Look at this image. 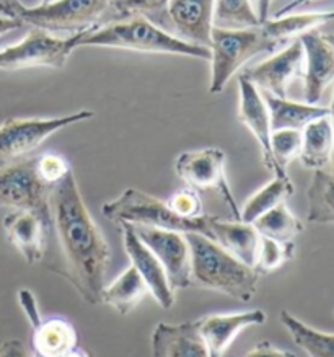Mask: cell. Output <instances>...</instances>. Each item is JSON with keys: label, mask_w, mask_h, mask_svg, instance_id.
<instances>
[{"label": "cell", "mask_w": 334, "mask_h": 357, "mask_svg": "<svg viewBox=\"0 0 334 357\" xmlns=\"http://www.w3.org/2000/svg\"><path fill=\"white\" fill-rule=\"evenodd\" d=\"M238 121L253 134L256 142H258L266 170L273 173L274 176H289L282 175L273 160V153H271L273 128H271L269 111L263 95L243 75L238 77Z\"/></svg>", "instance_id": "obj_16"}, {"label": "cell", "mask_w": 334, "mask_h": 357, "mask_svg": "<svg viewBox=\"0 0 334 357\" xmlns=\"http://www.w3.org/2000/svg\"><path fill=\"white\" fill-rule=\"evenodd\" d=\"M227 155L222 149L206 147L181 153L175 162V173L186 186L196 191H212L229 206L231 219L240 220V206L225 175Z\"/></svg>", "instance_id": "obj_10"}, {"label": "cell", "mask_w": 334, "mask_h": 357, "mask_svg": "<svg viewBox=\"0 0 334 357\" xmlns=\"http://www.w3.org/2000/svg\"><path fill=\"white\" fill-rule=\"evenodd\" d=\"M271 6H273V0H258V12H256V13H258L261 25L269 20Z\"/></svg>", "instance_id": "obj_41"}, {"label": "cell", "mask_w": 334, "mask_h": 357, "mask_svg": "<svg viewBox=\"0 0 334 357\" xmlns=\"http://www.w3.org/2000/svg\"><path fill=\"white\" fill-rule=\"evenodd\" d=\"M50 214L51 231L56 234L61 255V266L56 273L69 281L86 303L98 305L111 252L85 204L74 172L52 186Z\"/></svg>", "instance_id": "obj_1"}, {"label": "cell", "mask_w": 334, "mask_h": 357, "mask_svg": "<svg viewBox=\"0 0 334 357\" xmlns=\"http://www.w3.org/2000/svg\"><path fill=\"white\" fill-rule=\"evenodd\" d=\"M147 294L149 289L144 279L135 271V268L129 264L114 281L106 284L101 292V303L126 317L144 301Z\"/></svg>", "instance_id": "obj_24"}, {"label": "cell", "mask_w": 334, "mask_h": 357, "mask_svg": "<svg viewBox=\"0 0 334 357\" xmlns=\"http://www.w3.org/2000/svg\"><path fill=\"white\" fill-rule=\"evenodd\" d=\"M62 357H93V354H91L90 351L82 349V347L77 346L75 349H72L70 352H67V354H64Z\"/></svg>", "instance_id": "obj_43"}, {"label": "cell", "mask_w": 334, "mask_h": 357, "mask_svg": "<svg viewBox=\"0 0 334 357\" xmlns=\"http://www.w3.org/2000/svg\"><path fill=\"white\" fill-rule=\"evenodd\" d=\"M261 95H263L266 106H268L273 131H278V129H297V131H302L307 124L314 121V119L328 116L326 106L297 103V101L278 98V96L263 93V91H261Z\"/></svg>", "instance_id": "obj_23"}, {"label": "cell", "mask_w": 334, "mask_h": 357, "mask_svg": "<svg viewBox=\"0 0 334 357\" xmlns=\"http://www.w3.org/2000/svg\"><path fill=\"white\" fill-rule=\"evenodd\" d=\"M323 36H324V40H326L334 50V33H326V35H323Z\"/></svg>", "instance_id": "obj_44"}, {"label": "cell", "mask_w": 334, "mask_h": 357, "mask_svg": "<svg viewBox=\"0 0 334 357\" xmlns=\"http://www.w3.org/2000/svg\"><path fill=\"white\" fill-rule=\"evenodd\" d=\"M302 146V131L297 129H278L271 134V153L278 170L287 175V167L294 158L298 157Z\"/></svg>", "instance_id": "obj_32"}, {"label": "cell", "mask_w": 334, "mask_h": 357, "mask_svg": "<svg viewBox=\"0 0 334 357\" xmlns=\"http://www.w3.org/2000/svg\"><path fill=\"white\" fill-rule=\"evenodd\" d=\"M23 3L20 0H0V17L17 18ZM18 20V18H17Z\"/></svg>", "instance_id": "obj_38"}, {"label": "cell", "mask_w": 334, "mask_h": 357, "mask_svg": "<svg viewBox=\"0 0 334 357\" xmlns=\"http://www.w3.org/2000/svg\"><path fill=\"white\" fill-rule=\"evenodd\" d=\"M170 0H109V7L101 23L126 20L132 17H144L155 25H165L168 22L167 7Z\"/></svg>", "instance_id": "obj_30"}, {"label": "cell", "mask_w": 334, "mask_h": 357, "mask_svg": "<svg viewBox=\"0 0 334 357\" xmlns=\"http://www.w3.org/2000/svg\"><path fill=\"white\" fill-rule=\"evenodd\" d=\"M253 225L261 236L280 243L294 242L295 236L303 231L302 220L289 209L285 202L258 217Z\"/></svg>", "instance_id": "obj_29"}, {"label": "cell", "mask_w": 334, "mask_h": 357, "mask_svg": "<svg viewBox=\"0 0 334 357\" xmlns=\"http://www.w3.org/2000/svg\"><path fill=\"white\" fill-rule=\"evenodd\" d=\"M279 318L292 341L308 357H334V333L317 330L289 310L280 312Z\"/></svg>", "instance_id": "obj_26"}, {"label": "cell", "mask_w": 334, "mask_h": 357, "mask_svg": "<svg viewBox=\"0 0 334 357\" xmlns=\"http://www.w3.org/2000/svg\"><path fill=\"white\" fill-rule=\"evenodd\" d=\"M295 255V243H280L261 236L255 269L258 273H274L284 266Z\"/></svg>", "instance_id": "obj_33"}, {"label": "cell", "mask_w": 334, "mask_h": 357, "mask_svg": "<svg viewBox=\"0 0 334 357\" xmlns=\"http://www.w3.org/2000/svg\"><path fill=\"white\" fill-rule=\"evenodd\" d=\"M303 67V47L298 40L290 41L284 50L275 52L261 64L251 67L243 75L263 93L287 98V86Z\"/></svg>", "instance_id": "obj_13"}, {"label": "cell", "mask_w": 334, "mask_h": 357, "mask_svg": "<svg viewBox=\"0 0 334 357\" xmlns=\"http://www.w3.org/2000/svg\"><path fill=\"white\" fill-rule=\"evenodd\" d=\"M191 248L192 286L248 303L258 292L259 273L201 234H185Z\"/></svg>", "instance_id": "obj_3"}, {"label": "cell", "mask_w": 334, "mask_h": 357, "mask_svg": "<svg viewBox=\"0 0 334 357\" xmlns=\"http://www.w3.org/2000/svg\"><path fill=\"white\" fill-rule=\"evenodd\" d=\"M80 33L69 38H56L45 30H33L20 43L0 50V70H22L33 67L64 69L67 61L79 47Z\"/></svg>", "instance_id": "obj_8"}, {"label": "cell", "mask_w": 334, "mask_h": 357, "mask_svg": "<svg viewBox=\"0 0 334 357\" xmlns=\"http://www.w3.org/2000/svg\"><path fill=\"white\" fill-rule=\"evenodd\" d=\"M101 214L118 225L152 227V229L175 230L181 234H201L212 238V215L206 214L197 219H183L170 209L167 201L135 188H128L118 197L106 201L101 206Z\"/></svg>", "instance_id": "obj_4"}, {"label": "cell", "mask_w": 334, "mask_h": 357, "mask_svg": "<svg viewBox=\"0 0 334 357\" xmlns=\"http://www.w3.org/2000/svg\"><path fill=\"white\" fill-rule=\"evenodd\" d=\"M152 357H211V352L196 321H162L152 333Z\"/></svg>", "instance_id": "obj_20"}, {"label": "cell", "mask_w": 334, "mask_h": 357, "mask_svg": "<svg viewBox=\"0 0 334 357\" xmlns=\"http://www.w3.org/2000/svg\"><path fill=\"white\" fill-rule=\"evenodd\" d=\"M212 22L215 28H225V30L261 26L258 13L250 0H215Z\"/></svg>", "instance_id": "obj_31"}, {"label": "cell", "mask_w": 334, "mask_h": 357, "mask_svg": "<svg viewBox=\"0 0 334 357\" xmlns=\"http://www.w3.org/2000/svg\"><path fill=\"white\" fill-rule=\"evenodd\" d=\"M93 111L80 109L77 113L57 118H8L0 124V165L20 160L35 152L47 139L62 129L89 121Z\"/></svg>", "instance_id": "obj_6"}, {"label": "cell", "mask_w": 334, "mask_h": 357, "mask_svg": "<svg viewBox=\"0 0 334 357\" xmlns=\"http://www.w3.org/2000/svg\"><path fill=\"white\" fill-rule=\"evenodd\" d=\"M36 172L47 186H56L72 172L70 163L66 157L57 153H43L36 157Z\"/></svg>", "instance_id": "obj_35"}, {"label": "cell", "mask_w": 334, "mask_h": 357, "mask_svg": "<svg viewBox=\"0 0 334 357\" xmlns=\"http://www.w3.org/2000/svg\"><path fill=\"white\" fill-rule=\"evenodd\" d=\"M279 45L266 35L263 28L225 30L212 28L211 33V85L212 95L222 93L236 72L253 57L274 51Z\"/></svg>", "instance_id": "obj_5"}, {"label": "cell", "mask_w": 334, "mask_h": 357, "mask_svg": "<svg viewBox=\"0 0 334 357\" xmlns=\"http://www.w3.org/2000/svg\"><path fill=\"white\" fill-rule=\"evenodd\" d=\"M23 25L20 20L17 18H6V17H0V36L6 35V33H10L13 30H18Z\"/></svg>", "instance_id": "obj_40"}, {"label": "cell", "mask_w": 334, "mask_h": 357, "mask_svg": "<svg viewBox=\"0 0 334 357\" xmlns=\"http://www.w3.org/2000/svg\"><path fill=\"white\" fill-rule=\"evenodd\" d=\"M212 240L227 250L231 257L240 259L248 266H256L261 235L253 224H246L243 220H224L212 215L211 219Z\"/></svg>", "instance_id": "obj_21"}, {"label": "cell", "mask_w": 334, "mask_h": 357, "mask_svg": "<svg viewBox=\"0 0 334 357\" xmlns=\"http://www.w3.org/2000/svg\"><path fill=\"white\" fill-rule=\"evenodd\" d=\"M215 0H170L167 7L168 23L175 35L188 43L209 47L214 28Z\"/></svg>", "instance_id": "obj_18"}, {"label": "cell", "mask_w": 334, "mask_h": 357, "mask_svg": "<svg viewBox=\"0 0 334 357\" xmlns=\"http://www.w3.org/2000/svg\"><path fill=\"white\" fill-rule=\"evenodd\" d=\"M298 41L303 47L305 103L318 105L328 86L334 84V50L318 30L305 33Z\"/></svg>", "instance_id": "obj_15"}, {"label": "cell", "mask_w": 334, "mask_h": 357, "mask_svg": "<svg viewBox=\"0 0 334 357\" xmlns=\"http://www.w3.org/2000/svg\"><path fill=\"white\" fill-rule=\"evenodd\" d=\"M119 227L123 230L124 252L128 255L130 266H134L135 271L144 279L149 294H152L155 302L163 310H170L175 305V291L170 286L163 266L160 264L157 257L147 248V245L139 238L132 225L121 224Z\"/></svg>", "instance_id": "obj_14"}, {"label": "cell", "mask_w": 334, "mask_h": 357, "mask_svg": "<svg viewBox=\"0 0 334 357\" xmlns=\"http://www.w3.org/2000/svg\"><path fill=\"white\" fill-rule=\"evenodd\" d=\"M82 46L114 47V50L147 52V54L185 56L201 61L211 59L209 47L181 40L144 17H132L91 26L80 33L79 47Z\"/></svg>", "instance_id": "obj_2"}, {"label": "cell", "mask_w": 334, "mask_h": 357, "mask_svg": "<svg viewBox=\"0 0 334 357\" xmlns=\"http://www.w3.org/2000/svg\"><path fill=\"white\" fill-rule=\"evenodd\" d=\"M308 214L312 224H334V173L313 172L307 190Z\"/></svg>", "instance_id": "obj_28"}, {"label": "cell", "mask_w": 334, "mask_h": 357, "mask_svg": "<svg viewBox=\"0 0 334 357\" xmlns=\"http://www.w3.org/2000/svg\"><path fill=\"white\" fill-rule=\"evenodd\" d=\"M134 230L150 252L157 257L167 273L173 291L192 287L191 248L185 234L175 230L152 229V227H134Z\"/></svg>", "instance_id": "obj_12"}, {"label": "cell", "mask_w": 334, "mask_h": 357, "mask_svg": "<svg viewBox=\"0 0 334 357\" xmlns=\"http://www.w3.org/2000/svg\"><path fill=\"white\" fill-rule=\"evenodd\" d=\"M51 2H56V0H41L40 3H51Z\"/></svg>", "instance_id": "obj_45"}, {"label": "cell", "mask_w": 334, "mask_h": 357, "mask_svg": "<svg viewBox=\"0 0 334 357\" xmlns=\"http://www.w3.org/2000/svg\"><path fill=\"white\" fill-rule=\"evenodd\" d=\"M7 240L18 250L28 264L41 263L50 243L51 224L28 211H12L3 219Z\"/></svg>", "instance_id": "obj_17"}, {"label": "cell", "mask_w": 334, "mask_h": 357, "mask_svg": "<svg viewBox=\"0 0 334 357\" xmlns=\"http://www.w3.org/2000/svg\"><path fill=\"white\" fill-rule=\"evenodd\" d=\"M51 186L36 172V157H25L0 165V206L13 211H28L51 224Z\"/></svg>", "instance_id": "obj_7"}, {"label": "cell", "mask_w": 334, "mask_h": 357, "mask_svg": "<svg viewBox=\"0 0 334 357\" xmlns=\"http://www.w3.org/2000/svg\"><path fill=\"white\" fill-rule=\"evenodd\" d=\"M328 118H329V123H331V129H333V137H334V84H333V98H331V103L328 106ZM333 172L334 173V151H333Z\"/></svg>", "instance_id": "obj_42"}, {"label": "cell", "mask_w": 334, "mask_h": 357, "mask_svg": "<svg viewBox=\"0 0 334 357\" xmlns=\"http://www.w3.org/2000/svg\"><path fill=\"white\" fill-rule=\"evenodd\" d=\"M294 191L295 186L289 176H274L246 199L240 209V220L253 224L258 217L287 201L294 195Z\"/></svg>", "instance_id": "obj_27"}, {"label": "cell", "mask_w": 334, "mask_h": 357, "mask_svg": "<svg viewBox=\"0 0 334 357\" xmlns=\"http://www.w3.org/2000/svg\"><path fill=\"white\" fill-rule=\"evenodd\" d=\"M314 2V0H292V2H289L287 6H284L280 10L275 13V17H282V15H287V13H294L295 10H298V8H302L305 6H308V3Z\"/></svg>", "instance_id": "obj_39"}, {"label": "cell", "mask_w": 334, "mask_h": 357, "mask_svg": "<svg viewBox=\"0 0 334 357\" xmlns=\"http://www.w3.org/2000/svg\"><path fill=\"white\" fill-rule=\"evenodd\" d=\"M334 137L328 116L318 118L302 129L298 158L308 170H326L333 160Z\"/></svg>", "instance_id": "obj_22"}, {"label": "cell", "mask_w": 334, "mask_h": 357, "mask_svg": "<svg viewBox=\"0 0 334 357\" xmlns=\"http://www.w3.org/2000/svg\"><path fill=\"white\" fill-rule=\"evenodd\" d=\"M246 357H297V356L290 351L275 347L268 341H263V342H259V344L251 347V349L248 351V354H246Z\"/></svg>", "instance_id": "obj_36"}, {"label": "cell", "mask_w": 334, "mask_h": 357, "mask_svg": "<svg viewBox=\"0 0 334 357\" xmlns=\"http://www.w3.org/2000/svg\"><path fill=\"white\" fill-rule=\"evenodd\" d=\"M18 302L31 325V347L35 357H62L75 349L79 336L69 320L61 317L43 318L38 312L36 297L28 289L18 292Z\"/></svg>", "instance_id": "obj_11"}, {"label": "cell", "mask_w": 334, "mask_h": 357, "mask_svg": "<svg viewBox=\"0 0 334 357\" xmlns=\"http://www.w3.org/2000/svg\"><path fill=\"white\" fill-rule=\"evenodd\" d=\"M334 22V10L323 12H305V13H287V15L275 17L261 25L263 31L278 45L287 41L298 40L305 33L318 30V26Z\"/></svg>", "instance_id": "obj_25"}, {"label": "cell", "mask_w": 334, "mask_h": 357, "mask_svg": "<svg viewBox=\"0 0 334 357\" xmlns=\"http://www.w3.org/2000/svg\"><path fill=\"white\" fill-rule=\"evenodd\" d=\"M0 357H35L20 340H7L0 344Z\"/></svg>", "instance_id": "obj_37"}, {"label": "cell", "mask_w": 334, "mask_h": 357, "mask_svg": "<svg viewBox=\"0 0 334 357\" xmlns=\"http://www.w3.org/2000/svg\"><path fill=\"white\" fill-rule=\"evenodd\" d=\"M109 0H56L36 7L22 6L17 18L23 25L45 31H85L98 25Z\"/></svg>", "instance_id": "obj_9"}, {"label": "cell", "mask_w": 334, "mask_h": 357, "mask_svg": "<svg viewBox=\"0 0 334 357\" xmlns=\"http://www.w3.org/2000/svg\"><path fill=\"white\" fill-rule=\"evenodd\" d=\"M167 202L170 206V209L176 215L183 217V219H197V217L206 215L199 191L192 190L190 186L173 192L167 199Z\"/></svg>", "instance_id": "obj_34"}, {"label": "cell", "mask_w": 334, "mask_h": 357, "mask_svg": "<svg viewBox=\"0 0 334 357\" xmlns=\"http://www.w3.org/2000/svg\"><path fill=\"white\" fill-rule=\"evenodd\" d=\"M196 323L211 357H224L241 331L250 326L264 325L266 313L263 310H250L225 313V315H207L196 320Z\"/></svg>", "instance_id": "obj_19"}]
</instances>
